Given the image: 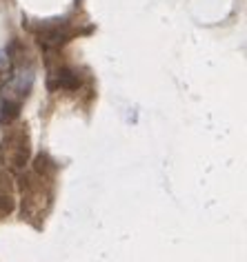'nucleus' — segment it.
<instances>
[{
    "label": "nucleus",
    "mask_w": 247,
    "mask_h": 262,
    "mask_svg": "<svg viewBox=\"0 0 247 262\" xmlns=\"http://www.w3.org/2000/svg\"><path fill=\"white\" fill-rule=\"evenodd\" d=\"M14 211V200H11L9 193H0V218H5V215H9Z\"/></svg>",
    "instance_id": "obj_1"
}]
</instances>
